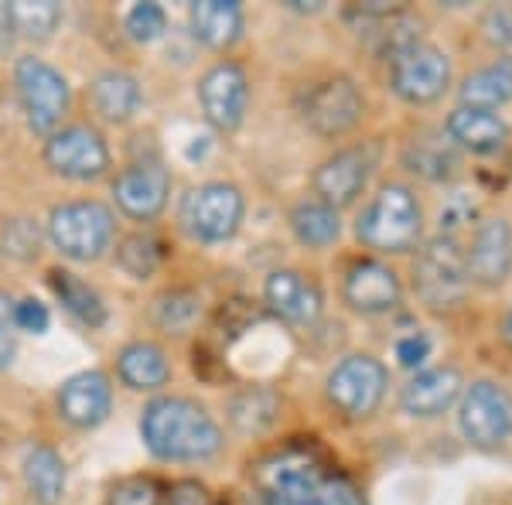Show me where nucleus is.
Masks as SVG:
<instances>
[{"label":"nucleus","instance_id":"obj_41","mask_svg":"<svg viewBox=\"0 0 512 505\" xmlns=\"http://www.w3.org/2000/svg\"><path fill=\"white\" fill-rule=\"evenodd\" d=\"M475 215V205L468 202L465 195H454L448 205L441 209V233L448 229V236H451V229H458L461 222H468Z\"/></svg>","mask_w":512,"mask_h":505},{"label":"nucleus","instance_id":"obj_19","mask_svg":"<svg viewBox=\"0 0 512 505\" xmlns=\"http://www.w3.org/2000/svg\"><path fill=\"white\" fill-rule=\"evenodd\" d=\"M263 297H267L270 311L277 318L291 321V325H311L321 311V294L315 287V280H308L297 270H277L267 277V287H263Z\"/></svg>","mask_w":512,"mask_h":505},{"label":"nucleus","instance_id":"obj_28","mask_svg":"<svg viewBox=\"0 0 512 505\" xmlns=\"http://www.w3.org/2000/svg\"><path fill=\"white\" fill-rule=\"evenodd\" d=\"M403 161H407V168L414 175L427 181H448L458 171V151H454V144L434 134L410 140L407 151H403Z\"/></svg>","mask_w":512,"mask_h":505},{"label":"nucleus","instance_id":"obj_5","mask_svg":"<svg viewBox=\"0 0 512 505\" xmlns=\"http://www.w3.org/2000/svg\"><path fill=\"white\" fill-rule=\"evenodd\" d=\"M468 263L465 250L454 236H437L424 243L414 260V291L427 308L444 311L465 301L468 294Z\"/></svg>","mask_w":512,"mask_h":505},{"label":"nucleus","instance_id":"obj_20","mask_svg":"<svg viewBox=\"0 0 512 505\" xmlns=\"http://www.w3.org/2000/svg\"><path fill=\"white\" fill-rule=\"evenodd\" d=\"M458 393H461L458 369L437 366V369L417 372V376L403 386L400 403H403V410H407L410 417L427 420V417H441V413L448 410L454 400H458Z\"/></svg>","mask_w":512,"mask_h":505},{"label":"nucleus","instance_id":"obj_4","mask_svg":"<svg viewBox=\"0 0 512 505\" xmlns=\"http://www.w3.org/2000/svg\"><path fill=\"white\" fill-rule=\"evenodd\" d=\"M113 233H117L113 212L99 202H65L48 215V239L55 250L79 263L99 260L110 250Z\"/></svg>","mask_w":512,"mask_h":505},{"label":"nucleus","instance_id":"obj_43","mask_svg":"<svg viewBox=\"0 0 512 505\" xmlns=\"http://www.w3.org/2000/svg\"><path fill=\"white\" fill-rule=\"evenodd\" d=\"M502 338H506V342L512 345V311L506 314V321H502Z\"/></svg>","mask_w":512,"mask_h":505},{"label":"nucleus","instance_id":"obj_7","mask_svg":"<svg viewBox=\"0 0 512 505\" xmlns=\"http://www.w3.org/2000/svg\"><path fill=\"white\" fill-rule=\"evenodd\" d=\"M246 202L243 192L226 181H209L202 188H192L181 202V226L188 236L202 239V243H226L236 236L239 222H243Z\"/></svg>","mask_w":512,"mask_h":505},{"label":"nucleus","instance_id":"obj_39","mask_svg":"<svg viewBox=\"0 0 512 505\" xmlns=\"http://www.w3.org/2000/svg\"><path fill=\"white\" fill-rule=\"evenodd\" d=\"M14 335H18V328H14V301L7 294H0V372L14 359Z\"/></svg>","mask_w":512,"mask_h":505},{"label":"nucleus","instance_id":"obj_26","mask_svg":"<svg viewBox=\"0 0 512 505\" xmlns=\"http://www.w3.org/2000/svg\"><path fill=\"white\" fill-rule=\"evenodd\" d=\"M512 99V62L502 59L495 65L472 72L461 82V106L468 110H489L495 113L499 106H506Z\"/></svg>","mask_w":512,"mask_h":505},{"label":"nucleus","instance_id":"obj_31","mask_svg":"<svg viewBox=\"0 0 512 505\" xmlns=\"http://www.w3.org/2000/svg\"><path fill=\"white\" fill-rule=\"evenodd\" d=\"M11 11H14V28L35 41L52 38V31L62 21V7L55 0H21V4H11Z\"/></svg>","mask_w":512,"mask_h":505},{"label":"nucleus","instance_id":"obj_18","mask_svg":"<svg viewBox=\"0 0 512 505\" xmlns=\"http://www.w3.org/2000/svg\"><path fill=\"white\" fill-rule=\"evenodd\" d=\"M345 301L362 314H383L400 304V277L376 260H362L345 273Z\"/></svg>","mask_w":512,"mask_h":505},{"label":"nucleus","instance_id":"obj_15","mask_svg":"<svg viewBox=\"0 0 512 505\" xmlns=\"http://www.w3.org/2000/svg\"><path fill=\"white\" fill-rule=\"evenodd\" d=\"M468 280L482 287H502L512 273V229L506 219H482L465 253Z\"/></svg>","mask_w":512,"mask_h":505},{"label":"nucleus","instance_id":"obj_40","mask_svg":"<svg viewBox=\"0 0 512 505\" xmlns=\"http://www.w3.org/2000/svg\"><path fill=\"white\" fill-rule=\"evenodd\" d=\"M164 505H212V495L198 482H178L164 495Z\"/></svg>","mask_w":512,"mask_h":505},{"label":"nucleus","instance_id":"obj_29","mask_svg":"<svg viewBox=\"0 0 512 505\" xmlns=\"http://www.w3.org/2000/svg\"><path fill=\"white\" fill-rule=\"evenodd\" d=\"M291 229L297 236V243L311 246V250H321V246H332L338 233H342V219L332 205L325 202H301L291 212Z\"/></svg>","mask_w":512,"mask_h":505},{"label":"nucleus","instance_id":"obj_33","mask_svg":"<svg viewBox=\"0 0 512 505\" xmlns=\"http://www.w3.org/2000/svg\"><path fill=\"white\" fill-rule=\"evenodd\" d=\"M0 250L14 260H35L41 250V233L31 219H11L0 229Z\"/></svg>","mask_w":512,"mask_h":505},{"label":"nucleus","instance_id":"obj_1","mask_svg":"<svg viewBox=\"0 0 512 505\" xmlns=\"http://www.w3.org/2000/svg\"><path fill=\"white\" fill-rule=\"evenodd\" d=\"M140 437L164 461H205L222 447V430L209 410L185 396H161L147 403Z\"/></svg>","mask_w":512,"mask_h":505},{"label":"nucleus","instance_id":"obj_24","mask_svg":"<svg viewBox=\"0 0 512 505\" xmlns=\"http://www.w3.org/2000/svg\"><path fill=\"white\" fill-rule=\"evenodd\" d=\"M24 485L35 495L38 505H59L65 495V461L55 447L35 444L24 454Z\"/></svg>","mask_w":512,"mask_h":505},{"label":"nucleus","instance_id":"obj_42","mask_svg":"<svg viewBox=\"0 0 512 505\" xmlns=\"http://www.w3.org/2000/svg\"><path fill=\"white\" fill-rule=\"evenodd\" d=\"M14 38H18V28H14V11H11V4H0V55L14 45Z\"/></svg>","mask_w":512,"mask_h":505},{"label":"nucleus","instance_id":"obj_32","mask_svg":"<svg viewBox=\"0 0 512 505\" xmlns=\"http://www.w3.org/2000/svg\"><path fill=\"white\" fill-rule=\"evenodd\" d=\"M117 263H120V270L130 273L134 280H147L161 267V243L147 233L127 236L117 246Z\"/></svg>","mask_w":512,"mask_h":505},{"label":"nucleus","instance_id":"obj_17","mask_svg":"<svg viewBox=\"0 0 512 505\" xmlns=\"http://www.w3.org/2000/svg\"><path fill=\"white\" fill-rule=\"evenodd\" d=\"M113 407V386L99 369H86L69 376L59 389V413L72 427H99L110 417Z\"/></svg>","mask_w":512,"mask_h":505},{"label":"nucleus","instance_id":"obj_36","mask_svg":"<svg viewBox=\"0 0 512 505\" xmlns=\"http://www.w3.org/2000/svg\"><path fill=\"white\" fill-rule=\"evenodd\" d=\"M48 308L38 301V297H24V301L14 304V328L28 331V335H45L48 331Z\"/></svg>","mask_w":512,"mask_h":505},{"label":"nucleus","instance_id":"obj_14","mask_svg":"<svg viewBox=\"0 0 512 505\" xmlns=\"http://www.w3.org/2000/svg\"><path fill=\"white\" fill-rule=\"evenodd\" d=\"M198 99H202L205 120L222 134L236 130L250 106V82L236 62H219L198 82Z\"/></svg>","mask_w":512,"mask_h":505},{"label":"nucleus","instance_id":"obj_30","mask_svg":"<svg viewBox=\"0 0 512 505\" xmlns=\"http://www.w3.org/2000/svg\"><path fill=\"white\" fill-rule=\"evenodd\" d=\"M198 314H202V301H198V294L192 291H168L154 304V321H158L164 331H175V335L192 331Z\"/></svg>","mask_w":512,"mask_h":505},{"label":"nucleus","instance_id":"obj_35","mask_svg":"<svg viewBox=\"0 0 512 505\" xmlns=\"http://www.w3.org/2000/svg\"><path fill=\"white\" fill-rule=\"evenodd\" d=\"M106 505H164V492L151 478H127V482L113 485Z\"/></svg>","mask_w":512,"mask_h":505},{"label":"nucleus","instance_id":"obj_11","mask_svg":"<svg viewBox=\"0 0 512 505\" xmlns=\"http://www.w3.org/2000/svg\"><path fill=\"white\" fill-rule=\"evenodd\" d=\"M362 110H366V99H362L359 86L345 76L315 82V86L304 93V103H301L304 123L321 137L349 134L355 123L362 120Z\"/></svg>","mask_w":512,"mask_h":505},{"label":"nucleus","instance_id":"obj_22","mask_svg":"<svg viewBox=\"0 0 512 505\" xmlns=\"http://www.w3.org/2000/svg\"><path fill=\"white\" fill-rule=\"evenodd\" d=\"M188 18H192V35L209 48H229L243 35V11L236 0H198Z\"/></svg>","mask_w":512,"mask_h":505},{"label":"nucleus","instance_id":"obj_34","mask_svg":"<svg viewBox=\"0 0 512 505\" xmlns=\"http://www.w3.org/2000/svg\"><path fill=\"white\" fill-rule=\"evenodd\" d=\"M168 28V14H164L161 4H134L127 14V31L130 38L140 41V45H151L158 41Z\"/></svg>","mask_w":512,"mask_h":505},{"label":"nucleus","instance_id":"obj_23","mask_svg":"<svg viewBox=\"0 0 512 505\" xmlns=\"http://www.w3.org/2000/svg\"><path fill=\"white\" fill-rule=\"evenodd\" d=\"M89 103H93V110L106 123H127L137 117L144 96H140L134 76H127V72H103L89 86Z\"/></svg>","mask_w":512,"mask_h":505},{"label":"nucleus","instance_id":"obj_2","mask_svg":"<svg viewBox=\"0 0 512 505\" xmlns=\"http://www.w3.org/2000/svg\"><path fill=\"white\" fill-rule=\"evenodd\" d=\"M256 482L270 505H362L352 482L328 475L308 451H284L256 468Z\"/></svg>","mask_w":512,"mask_h":505},{"label":"nucleus","instance_id":"obj_25","mask_svg":"<svg viewBox=\"0 0 512 505\" xmlns=\"http://www.w3.org/2000/svg\"><path fill=\"white\" fill-rule=\"evenodd\" d=\"M120 379L130 389H140V393H151V389H161L171 379V362L154 342H134L120 352Z\"/></svg>","mask_w":512,"mask_h":505},{"label":"nucleus","instance_id":"obj_9","mask_svg":"<svg viewBox=\"0 0 512 505\" xmlns=\"http://www.w3.org/2000/svg\"><path fill=\"white\" fill-rule=\"evenodd\" d=\"M451 82V59L434 45L414 41L390 55V86L407 103H434Z\"/></svg>","mask_w":512,"mask_h":505},{"label":"nucleus","instance_id":"obj_12","mask_svg":"<svg viewBox=\"0 0 512 505\" xmlns=\"http://www.w3.org/2000/svg\"><path fill=\"white\" fill-rule=\"evenodd\" d=\"M386 396V369L373 355H349L328 376V400L345 417H369Z\"/></svg>","mask_w":512,"mask_h":505},{"label":"nucleus","instance_id":"obj_6","mask_svg":"<svg viewBox=\"0 0 512 505\" xmlns=\"http://www.w3.org/2000/svg\"><path fill=\"white\" fill-rule=\"evenodd\" d=\"M14 82H18L21 110L28 127L38 137H52L59 130L62 117L69 113V82L59 69H52L48 62L24 55L14 69Z\"/></svg>","mask_w":512,"mask_h":505},{"label":"nucleus","instance_id":"obj_21","mask_svg":"<svg viewBox=\"0 0 512 505\" xmlns=\"http://www.w3.org/2000/svg\"><path fill=\"white\" fill-rule=\"evenodd\" d=\"M448 140L472 154H492L509 140V123L499 113L458 106L448 117Z\"/></svg>","mask_w":512,"mask_h":505},{"label":"nucleus","instance_id":"obj_38","mask_svg":"<svg viewBox=\"0 0 512 505\" xmlns=\"http://www.w3.org/2000/svg\"><path fill=\"white\" fill-rule=\"evenodd\" d=\"M485 35L492 45H499L512 62V7H492L485 18Z\"/></svg>","mask_w":512,"mask_h":505},{"label":"nucleus","instance_id":"obj_37","mask_svg":"<svg viewBox=\"0 0 512 505\" xmlns=\"http://www.w3.org/2000/svg\"><path fill=\"white\" fill-rule=\"evenodd\" d=\"M427 359H431V338H427L424 331H410V335H403L400 342H396V362H400L403 369H417V366H424Z\"/></svg>","mask_w":512,"mask_h":505},{"label":"nucleus","instance_id":"obj_10","mask_svg":"<svg viewBox=\"0 0 512 505\" xmlns=\"http://www.w3.org/2000/svg\"><path fill=\"white\" fill-rule=\"evenodd\" d=\"M45 161L55 175L69 181H96L110 168V147L96 127L72 123L45 140Z\"/></svg>","mask_w":512,"mask_h":505},{"label":"nucleus","instance_id":"obj_3","mask_svg":"<svg viewBox=\"0 0 512 505\" xmlns=\"http://www.w3.org/2000/svg\"><path fill=\"white\" fill-rule=\"evenodd\" d=\"M420 229H424V215H420L417 198L410 195V188L403 185H386L373 202L366 205V212L359 215L355 233L366 246L383 253H403L414 250Z\"/></svg>","mask_w":512,"mask_h":505},{"label":"nucleus","instance_id":"obj_8","mask_svg":"<svg viewBox=\"0 0 512 505\" xmlns=\"http://www.w3.org/2000/svg\"><path fill=\"white\" fill-rule=\"evenodd\" d=\"M461 434L472 447L495 451L512 437V396L499 383L478 379L468 386L458 413Z\"/></svg>","mask_w":512,"mask_h":505},{"label":"nucleus","instance_id":"obj_16","mask_svg":"<svg viewBox=\"0 0 512 505\" xmlns=\"http://www.w3.org/2000/svg\"><path fill=\"white\" fill-rule=\"evenodd\" d=\"M168 192H171V175L158 161L130 164V168L117 178V185H113L117 205L130 215V219H140V222L161 215V209L168 205Z\"/></svg>","mask_w":512,"mask_h":505},{"label":"nucleus","instance_id":"obj_13","mask_svg":"<svg viewBox=\"0 0 512 505\" xmlns=\"http://www.w3.org/2000/svg\"><path fill=\"white\" fill-rule=\"evenodd\" d=\"M376 168V147H345L335 157H328L325 164L315 171V192L318 202L332 205V209H345L355 198L366 192L369 178H373Z\"/></svg>","mask_w":512,"mask_h":505},{"label":"nucleus","instance_id":"obj_27","mask_svg":"<svg viewBox=\"0 0 512 505\" xmlns=\"http://www.w3.org/2000/svg\"><path fill=\"white\" fill-rule=\"evenodd\" d=\"M48 284H52L55 297L62 301V308L69 311L72 318H79L82 325L99 328V325L106 321V304H103V297H99L82 277H76V273H69V270H52V273H48Z\"/></svg>","mask_w":512,"mask_h":505}]
</instances>
